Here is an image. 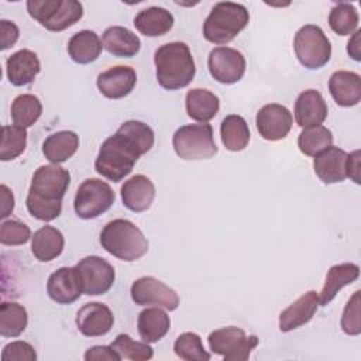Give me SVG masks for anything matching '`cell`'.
<instances>
[{
    "label": "cell",
    "instance_id": "6da1fadb",
    "mask_svg": "<svg viewBox=\"0 0 361 361\" xmlns=\"http://www.w3.org/2000/svg\"><path fill=\"white\" fill-rule=\"evenodd\" d=\"M155 135L152 128L138 120L124 121L118 130L104 140L94 169L103 178L120 182L134 168L138 158L154 147Z\"/></svg>",
    "mask_w": 361,
    "mask_h": 361
},
{
    "label": "cell",
    "instance_id": "7a4b0ae2",
    "mask_svg": "<svg viewBox=\"0 0 361 361\" xmlns=\"http://www.w3.org/2000/svg\"><path fill=\"white\" fill-rule=\"evenodd\" d=\"M71 183L69 172L59 164L41 165L32 175L27 195V209L32 217L51 221L62 212V199Z\"/></svg>",
    "mask_w": 361,
    "mask_h": 361
},
{
    "label": "cell",
    "instance_id": "3957f363",
    "mask_svg": "<svg viewBox=\"0 0 361 361\" xmlns=\"http://www.w3.org/2000/svg\"><path fill=\"white\" fill-rule=\"evenodd\" d=\"M154 63L157 80L166 90L186 87L196 75V65L190 49L180 41L161 45L154 54Z\"/></svg>",
    "mask_w": 361,
    "mask_h": 361
},
{
    "label": "cell",
    "instance_id": "277c9868",
    "mask_svg": "<svg viewBox=\"0 0 361 361\" xmlns=\"http://www.w3.org/2000/svg\"><path fill=\"white\" fill-rule=\"evenodd\" d=\"M100 245L121 261H137L148 251V240L130 220L116 219L109 221L100 233Z\"/></svg>",
    "mask_w": 361,
    "mask_h": 361
},
{
    "label": "cell",
    "instance_id": "5b68a950",
    "mask_svg": "<svg viewBox=\"0 0 361 361\" xmlns=\"http://www.w3.org/2000/svg\"><path fill=\"white\" fill-rule=\"evenodd\" d=\"M250 13L245 6L233 1L214 4L203 23V37L216 45L233 41L248 24Z\"/></svg>",
    "mask_w": 361,
    "mask_h": 361
},
{
    "label": "cell",
    "instance_id": "8992f818",
    "mask_svg": "<svg viewBox=\"0 0 361 361\" xmlns=\"http://www.w3.org/2000/svg\"><path fill=\"white\" fill-rule=\"evenodd\" d=\"M27 11L44 28L54 32L72 27L83 17V6L76 0H28Z\"/></svg>",
    "mask_w": 361,
    "mask_h": 361
},
{
    "label": "cell",
    "instance_id": "52a82bcc",
    "mask_svg": "<svg viewBox=\"0 0 361 361\" xmlns=\"http://www.w3.org/2000/svg\"><path fill=\"white\" fill-rule=\"evenodd\" d=\"M172 145L176 155L185 161L210 159L217 154L213 128L207 123L179 127L172 137Z\"/></svg>",
    "mask_w": 361,
    "mask_h": 361
},
{
    "label": "cell",
    "instance_id": "ba28073f",
    "mask_svg": "<svg viewBox=\"0 0 361 361\" xmlns=\"http://www.w3.org/2000/svg\"><path fill=\"white\" fill-rule=\"evenodd\" d=\"M293 49L298 61L307 69L324 66L331 56V44L319 25L306 24L295 35Z\"/></svg>",
    "mask_w": 361,
    "mask_h": 361
},
{
    "label": "cell",
    "instance_id": "9c48e42d",
    "mask_svg": "<svg viewBox=\"0 0 361 361\" xmlns=\"http://www.w3.org/2000/svg\"><path fill=\"white\" fill-rule=\"evenodd\" d=\"M207 343L212 353L221 355L224 361H245L258 345L259 338L254 334L247 336L240 327L228 326L212 331Z\"/></svg>",
    "mask_w": 361,
    "mask_h": 361
},
{
    "label": "cell",
    "instance_id": "30bf717a",
    "mask_svg": "<svg viewBox=\"0 0 361 361\" xmlns=\"http://www.w3.org/2000/svg\"><path fill=\"white\" fill-rule=\"evenodd\" d=\"M116 200L111 186L97 178L86 179L76 190L73 209L78 217L83 220L96 219L107 212Z\"/></svg>",
    "mask_w": 361,
    "mask_h": 361
},
{
    "label": "cell",
    "instance_id": "8fae6325",
    "mask_svg": "<svg viewBox=\"0 0 361 361\" xmlns=\"http://www.w3.org/2000/svg\"><path fill=\"white\" fill-rule=\"evenodd\" d=\"M75 271L82 288V292L87 296L103 295L114 283L116 272L110 262L97 255H89L82 258Z\"/></svg>",
    "mask_w": 361,
    "mask_h": 361
},
{
    "label": "cell",
    "instance_id": "7c38bea8",
    "mask_svg": "<svg viewBox=\"0 0 361 361\" xmlns=\"http://www.w3.org/2000/svg\"><path fill=\"white\" fill-rule=\"evenodd\" d=\"M131 299L140 306H158L169 312L178 309L179 296L178 293L154 276H141L135 279L130 289Z\"/></svg>",
    "mask_w": 361,
    "mask_h": 361
},
{
    "label": "cell",
    "instance_id": "4fadbf2b",
    "mask_svg": "<svg viewBox=\"0 0 361 361\" xmlns=\"http://www.w3.org/2000/svg\"><path fill=\"white\" fill-rule=\"evenodd\" d=\"M207 66L214 80L223 85H233L244 76L245 58L234 48L217 47L210 51Z\"/></svg>",
    "mask_w": 361,
    "mask_h": 361
},
{
    "label": "cell",
    "instance_id": "5bb4252c",
    "mask_svg": "<svg viewBox=\"0 0 361 361\" xmlns=\"http://www.w3.org/2000/svg\"><path fill=\"white\" fill-rule=\"evenodd\" d=\"M292 113L282 104L269 103L262 106L255 117L259 135L267 141L283 140L292 128Z\"/></svg>",
    "mask_w": 361,
    "mask_h": 361
},
{
    "label": "cell",
    "instance_id": "9a60e30c",
    "mask_svg": "<svg viewBox=\"0 0 361 361\" xmlns=\"http://www.w3.org/2000/svg\"><path fill=\"white\" fill-rule=\"evenodd\" d=\"M114 323L110 307L104 303L90 302L83 305L76 313L78 330L86 337H100L107 334Z\"/></svg>",
    "mask_w": 361,
    "mask_h": 361
},
{
    "label": "cell",
    "instance_id": "2e32d148",
    "mask_svg": "<svg viewBox=\"0 0 361 361\" xmlns=\"http://www.w3.org/2000/svg\"><path fill=\"white\" fill-rule=\"evenodd\" d=\"M137 83V73L126 65H116L97 76L99 92L107 99H123L133 92Z\"/></svg>",
    "mask_w": 361,
    "mask_h": 361
},
{
    "label": "cell",
    "instance_id": "e0dca14e",
    "mask_svg": "<svg viewBox=\"0 0 361 361\" xmlns=\"http://www.w3.org/2000/svg\"><path fill=\"white\" fill-rule=\"evenodd\" d=\"M327 113L329 109L324 97L314 89L302 92L295 102V121L302 128L320 126L326 120Z\"/></svg>",
    "mask_w": 361,
    "mask_h": 361
},
{
    "label": "cell",
    "instance_id": "ac0fdd59",
    "mask_svg": "<svg viewBox=\"0 0 361 361\" xmlns=\"http://www.w3.org/2000/svg\"><path fill=\"white\" fill-rule=\"evenodd\" d=\"M347 155L344 149L330 145L314 157V173L326 185L343 182L347 178Z\"/></svg>",
    "mask_w": 361,
    "mask_h": 361
},
{
    "label": "cell",
    "instance_id": "d6986e66",
    "mask_svg": "<svg viewBox=\"0 0 361 361\" xmlns=\"http://www.w3.org/2000/svg\"><path fill=\"white\" fill-rule=\"evenodd\" d=\"M47 293L54 302L61 305L78 300L83 292L75 267H62L52 272L47 282Z\"/></svg>",
    "mask_w": 361,
    "mask_h": 361
},
{
    "label": "cell",
    "instance_id": "ffe728a7",
    "mask_svg": "<svg viewBox=\"0 0 361 361\" xmlns=\"http://www.w3.org/2000/svg\"><path fill=\"white\" fill-rule=\"evenodd\" d=\"M319 295L316 290H309L298 298L279 314V330L283 333L292 331L309 323L319 307Z\"/></svg>",
    "mask_w": 361,
    "mask_h": 361
},
{
    "label": "cell",
    "instance_id": "44dd1931",
    "mask_svg": "<svg viewBox=\"0 0 361 361\" xmlns=\"http://www.w3.org/2000/svg\"><path fill=\"white\" fill-rule=\"evenodd\" d=\"M155 199V186L145 175H134L121 186L123 204L135 213L145 212Z\"/></svg>",
    "mask_w": 361,
    "mask_h": 361
},
{
    "label": "cell",
    "instance_id": "7402d4cb",
    "mask_svg": "<svg viewBox=\"0 0 361 361\" xmlns=\"http://www.w3.org/2000/svg\"><path fill=\"white\" fill-rule=\"evenodd\" d=\"M41 71V63L35 52L20 49L10 55L6 61V72L11 85L25 86L34 82Z\"/></svg>",
    "mask_w": 361,
    "mask_h": 361
},
{
    "label": "cell",
    "instance_id": "603a6c76",
    "mask_svg": "<svg viewBox=\"0 0 361 361\" xmlns=\"http://www.w3.org/2000/svg\"><path fill=\"white\" fill-rule=\"evenodd\" d=\"M329 90L341 107H353L361 100V78L355 72L337 71L329 79Z\"/></svg>",
    "mask_w": 361,
    "mask_h": 361
},
{
    "label": "cell",
    "instance_id": "cb8c5ba5",
    "mask_svg": "<svg viewBox=\"0 0 361 361\" xmlns=\"http://www.w3.org/2000/svg\"><path fill=\"white\" fill-rule=\"evenodd\" d=\"M103 48L118 58L135 56L141 48V41L137 34L121 25H113L104 30L102 35Z\"/></svg>",
    "mask_w": 361,
    "mask_h": 361
},
{
    "label": "cell",
    "instance_id": "d4e9b609",
    "mask_svg": "<svg viewBox=\"0 0 361 361\" xmlns=\"http://www.w3.org/2000/svg\"><path fill=\"white\" fill-rule=\"evenodd\" d=\"M360 276V267L353 262H343L333 265L327 275H326V282L322 288V292L319 293V303L322 306L329 305L338 290H341L344 286L355 282Z\"/></svg>",
    "mask_w": 361,
    "mask_h": 361
},
{
    "label": "cell",
    "instance_id": "484cf974",
    "mask_svg": "<svg viewBox=\"0 0 361 361\" xmlns=\"http://www.w3.org/2000/svg\"><path fill=\"white\" fill-rule=\"evenodd\" d=\"M65 247L63 234L52 226H42L31 237V251L41 262H48L59 257Z\"/></svg>",
    "mask_w": 361,
    "mask_h": 361
},
{
    "label": "cell",
    "instance_id": "4316f807",
    "mask_svg": "<svg viewBox=\"0 0 361 361\" xmlns=\"http://www.w3.org/2000/svg\"><path fill=\"white\" fill-rule=\"evenodd\" d=\"M173 16L164 7H148L141 11L134 18V25L140 34L145 37H161L171 31L173 27Z\"/></svg>",
    "mask_w": 361,
    "mask_h": 361
},
{
    "label": "cell",
    "instance_id": "83f0119b",
    "mask_svg": "<svg viewBox=\"0 0 361 361\" xmlns=\"http://www.w3.org/2000/svg\"><path fill=\"white\" fill-rule=\"evenodd\" d=\"M103 49L99 35L90 30H82L73 34L68 42V54L71 59L79 65L94 62Z\"/></svg>",
    "mask_w": 361,
    "mask_h": 361
},
{
    "label": "cell",
    "instance_id": "f1b7e54d",
    "mask_svg": "<svg viewBox=\"0 0 361 361\" xmlns=\"http://www.w3.org/2000/svg\"><path fill=\"white\" fill-rule=\"evenodd\" d=\"M186 113L192 120L207 123L216 117L220 109L219 97L207 89H190L185 97Z\"/></svg>",
    "mask_w": 361,
    "mask_h": 361
},
{
    "label": "cell",
    "instance_id": "f546056e",
    "mask_svg": "<svg viewBox=\"0 0 361 361\" xmlns=\"http://www.w3.org/2000/svg\"><path fill=\"white\" fill-rule=\"evenodd\" d=\"M171 319L161 307H147L138 314L137 329L142 341L151 344L165 337L169 331Z\"/></svg>",
    "mask_w": 361,
    "mask_h": 361
},
{
    "label": "cell",
    "instance_id": "4dcf8cb0",
    "mask_svg": "<svg viewBox=\"0 0 361 361\" xmlns=\"http://www.w3.org/2000/svg\"><path fill=\"white\" fill-rule=\"evenodd\" d=\"M79 148V135L69 130L48 135L42 144V154L51 164H62L73 157Z\"/></svg>",
    "mask_w": 361,
    "mask_h": 361
},
{
    "label": "cell",
    "instance_id": "1f68e13d",
    "mask_svg": "<svg viewBox=\"0 0 361 361\" xmlns=\"http://www.w3.org/2000/svg\"><path fill=\"white\" fill-rule=\"evenodd\" d=\"M220 137L228 151L238 152L248 145L251 134L247 121L241 116L228 114L220 124Z\"/></svg>",
    "mask_w": 361,
    "mask_h": 361
},
{
    "label": "cell",
    "instance_id": "d6a6232c",
    "mask_svg": "<svg viewBox=\"0 0 361 361\" xmlns=\"http://www.w3.org/2000/svg\"><path fill=\"white\" fill-rule=\"evenodd\" d=\"M10 113L14 126L28 128L41 117L42 104L35 94H20L13 100Z\"/></svg>",
    "mask_w": 361,
    "mask_h": 361
},
{
    "label": "cell",
    "instance_id": "836d02e7",
    "mask_svg": "<svg viewBox=\"0 0 361 361\" xmlns=\"http://www.w3.org/2000/svg\"><path fill=\"white\" fill-rule=\"evenodd\" d=\"M28 324V314L23 305L3 302L0 306V334L3 337H18Z\"/></svg>",
    "mask_w": 361,
    "mask_h": 361
},
{
    "label": "cell",
    "instance_id": "e575fe53",
    "mask_svg": "<svg viewBox=\"0 0 361 361\" xmlns=\"http://www.w3.org/2000/svg\"><path fill=\"white\" fill-rule=\"evenodd\" d=\"M333 144V134L324 126H314L303 128L298 137V147L302 154L316 157Z\"/></svg>",
    "mask_w": 361,
    "mask_h": 361
},
{
    "label": "cell",
    "instance_id": "d590c367",
    "mask_svg": "<svg viewBox=\"0 0 361 361\" xmlns=\"http://www.w3.org/2000/svg\"><path fill=\"white\" fill-rule=\"evenodd\" d=\"M360 16L350 3L336 4L329 14V25L338 35H353L358 30Z\"/></svg>",
    "mask_w": 361,
    "mask_h": 361
},
{
    "label": "cell",
    "instance_id": "8d00e7d4",
    "mask_svg": "<svg viewBox=\"0 0 361 361\" xmlns=\"http://www.w3.org/2000/svg\"><path fill=\"white\" fill-rule=\"evenodd\" d=\"M27 147V130L18 126H3L0 140V159L11 161L20 157Z\"/></svg>",
    "mask_w": 361,
    "mask_h": 361
},
{
    "label": "cell",
    "instance_id": "74e56055",
    "mask_svg": "<svg viewBox=\"0 0 361 361\" xmlns=\"http://www.w3.org/2000/svg\"><path fill=\"white\" fill-rule=\"evenodd\" d=\"M123 358L131 361H147L154 357V348L145 341H135L128 334H118L110 344Z\"/></svg>",
    "mask_w": 361,
    "mask_h": 361
},
{
    "label": "cell",
    "instance_id": "f35d334b",
    "mask_svg": "<svg viewBox=\"0 0 361 361\" xmlns=\"http://www.w3.org/2000/svg\"><path fill=\"white\" fill-rule=\"evenodd\" d=\"M175 354L185 361H209L210 354L204 350L199 334L186 331L182 333L173 344Z\"/></svg>",
    "mask_w": 361,
    "mask_h": 361
},
{
    "label": "cell",
    "instance_id": "ab89813d",
    "mask_svg": "<svg viewBox=\"0 0 361 361\" xmlns=\"http://www.w3.org/2000/svg\"><path fill=\"white\" fill-rule=\"evenodd\" d=\"M31 237L30 227L18 220H4L0 226V243L3 245H21Z\"/></svg>",
    "mask_w": 361,
    "mask_h": 361
},
{
    "label": "cell",
    "instance_id": "60d3db41",
    "mask_svg": "<svg viewBox=\"0 0 361 361\" xmlns=\"http://www.w3.org/2000/svg\"><path fill=\"white\" fill-rule=\"evenodd\" d=\"M360 290H355L354 295L347 302L343 316H341V329L348 336H358L361 333V312H360Z\"/></svg>",
    "mask_w": 361,
    "mask_h": 361
},
{
    "label": "cell",
    "instance_id": "b9f144b4",
    "mask_svg": "<svg viewBox=\"0 0 361 361\" xmlns=\"http://www.w3.org/2000/svg\"><path fill=\"white\" fill-rule=\"evenodd\" d=\"M37 353L27 341H11L1 351V361H35Z\"/></svg>",
    "mask_w": 361,
    "mask_h": 361
},
{
    "label": "cell",
    "instance_id": "7bdbcfd3",
    "mask_svg": "<svg viewBox=\"0 0 361 361\" xmlns=\"http://www.w3.org/2000/svg\"><path fill=\"white\" fill-rule=\"evenodd\" d=\"M0 49L6 51L8 48H11L18 37H20V30L18 27L8 20H1L0 21Z\"/></svg>",
    "mask_w": 361,
    "mask_h": 361
},
{
    "label": "cell",
    "instance_id": "ee69618b",
    "mask_svg": "<svg viewBox=\"0 0 361 361\" xmlns=\"http://www.w3.org/2000/svg\"><path fill=\"white\" fill-rule=\"evenodd\" d=\"M86 361H120L121 357L111 348V345H94L85 353Z\"/></svg>",
    "mask_w": 361,
    "mask_h": 361
},
{
    "label": "cell",
    "instance_id": "f6af8a7d",
    "mask_svg": "<svg viewBox=\"0 0 361 361\" xmlns=\"http://www.w3.org/2000/svg\"><path fill=\"white\" fill-rule=\"evenodd\" d=\"M360 161H361V152L360 149L353 151L351 154L347 155V176L354 180L357 185H360Z\"/></svg>",
    "mask_w": 361,
    "mask_h": 361
},
{
    "label": "cell",
    "instance_id": "bcb514c9",
    "mask_svg": "<svg viewBox=\"0 0 361 361\" xmlns=\"http://www.w3.org/2000/svg\"><path fill=\"white\" fill-rule=\"evenodd\" d=\"M0 199H1L0 217L6 219V217H8L13 213L14 196H13V192L8 189V186H6L4 183L0 186Z\"/></svg>",
    "mask_w": 361,
    "mask_h": 361
},
{
    "label": "cell",
    "instance_id": "7dc6e473",
    "mask_svg": "<svg viewBox=\"0 0 361 361\" xmlns=\"http://www.w3.org/2000/svg\"><path fill=\"white\" fill-rule=\"evenodd\" d=\"M361 30H357L347 44V52L354 61H361Z\"/></svg>",
    "mask_w": 361,
    "mask_h": 361
}]
</instances>
